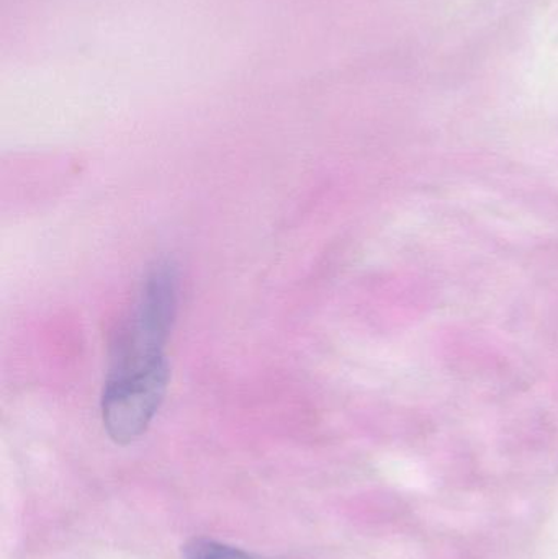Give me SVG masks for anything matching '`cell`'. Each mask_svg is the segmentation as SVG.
Listing matches in <instances>:
<instances>
[{
    "mask_svg": "<svg viewBox=\"0 0 558 559\" xmlns=\"http://www.w3.org/2000/svg\"><path fill=\"white\" fill-rule=\"evenodd\" d=\"M169 364L163 347L121 337L102 394L105 430L117 443L146 432L166 396Z\"/></svg>",
    "mask_w": 558,
    "mask_h": 559,
    "instance_id": "1",
    "label": "cell"
},
{
    "mask_svg": "<svg viewBox=\"0 0 558 559\" xmlns=\"http://www.w3.org/2000/svg\"><path fill=\"white\" fill-rule=\"evenodd\" d=\"M183 559H254L245 551L209 538H193L182 547Z\"/></svg>",
    "mask_w": 558,
    "mask_h": 559,
    "instance_id": "2",
    "label": "cell"
}]
</instances>
